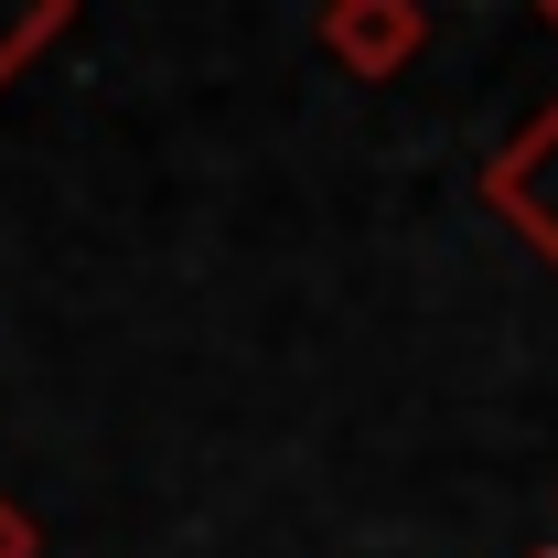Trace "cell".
<instances>
[{
    "instance_id": "1",
    "label": "cell",
    "mask_w": 558,
    "mask_h": 558,
    "mask_svg": "<svg viewBox=\"0 0 558 558\" xmlns=\"http://www.w3.org/2000/svg\"><path fill=\"white\" fill-rule=\"evenodd\" d=\"M484 205L548 258V279H558V86L526 108V130H505L494 140V161H484Z\"/></svg>"
},
{
    "instance_id": "2",
    "label": "cell",
    "mask_w": 558,
    "mask_h": 558,
    "mask_svg": "<svg viewBox=\"0 0 558 558\" xmlns=\"http://www.w3.org/2000/svg\"><path fill=\"white\" fill-rule=\"evenodd\" d=\"M312 44H323V65H344L354 86H387V75L418 65L429 11H418V0H323V11H312Z\"/></svg>"
},
{
    "instance_id": "3",
    "label": "cell",
    "mask_w": 558,
    "mask_h": 558,
    "mask_svg": "<svg viewBox=\"0 0 558 558\" xmlns=\"http://www.w3.org/2000/svg\"><path fill=\"white\" fill-rule=\"evenodd\" d=\"M75 33V0H33V11H0V86L33 65L44 44H65Z\"/></svg>"
},
{
    "instance_id": "4",
    "label": "cell",
    "mask_w": 558,
    "mask_h": 558,
    "mask_svg": "<svg viewBox=\"0 0 558 558\" xmlns=\"http://www.w3.org/2000/svg\"><path fill=\"white\" fill-rule=\"evenodd\" d=\"M0 558H44V526H33L11 494H0Z\"/></svg>"
},
{
    "instance_id": "5",
    "label": "cell",
    "mask_w": 558,
    "mask_h": 558,
    "mask_svg": "<svg viewBox=\"0 0 558 558\" xmlns=\"http://www.w3.org/2000/svg\"><path fill=\"white\" fill-rule=\"evenodd\" d=\"M537 22H548V33H558V0H537Z\"/></svg>"
},
{
    "instance_id": "6",
    "label": "cell",
    "mask_w": 558,
    "mask_h": 558,
    "mask_svg": "<svg viewBox=\"0 0 558 558\" xmlns=\"http://www.w3.org/2000/svg\"><path fill=\"white\" fill-rule=\"evenodd\" d=\"M526 558H558V548H526Z\"/></svg>"
}]
</instances>
